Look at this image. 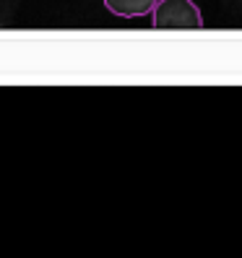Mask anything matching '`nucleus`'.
I'll return each instance as SVG.
<instances>
[{
	"label": "nucleus",
	"mask_w": 242,
	"mask_h": 258,
	"mask_svg": "<svg viewBox=\"0 0 242 258\" xmlns=\"http://www.w3.org/2000/svg\"><path fill=\"white\" fill-rule=\"evenodd\" d=\"M151 16L154 29H203L201 8L193 0H159Z\"/></svg>",
	"instance_id": "1"
},
{
	"label": "nucleus",
	"mask_w": 242,
	"mask_h": 258,
	"mask_svg": "<svg viewBox=\"0 0 242 258\" xmlns=\"http://www.w3.org/2000/svg\"><path fill=\"white\" fill-rule=\"evenodd\" d=\"M159 0H104L110 13L120 19H138V16H148L154 13Z\"/></svg>",
	"instance_id": "2"
}]
</instances>
